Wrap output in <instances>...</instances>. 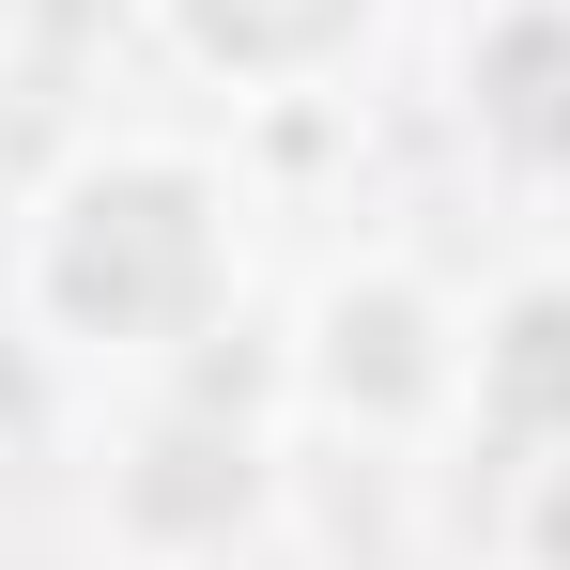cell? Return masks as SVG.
<instances>
[{
	"instance_id": "1",
	"label": "cell",
	"mask_w": 570,
	"mask_h": 570,
	"mask_svg": "<svg viewBox=\"0 0 570 570\" xmlns=\"http://www.w3.org/2000/svg\"><path fill=\"white\" fill-rule=\"evenodd\" d=\"M31 324L62 355H170L232 278V216L186 155H94L78 186L31 216Z\"/></svg>"
},
{
	"instance_id": "2",
	"label": "cell",
	"mask_w": 570,
	"mask_h": 570,
	"mask_svg": "<svg viewBox=\"0 0 570 570\" xmlns=\"http://www.w3.org/2000/svg\"><path fill=\"white\" fill-rule=\"evenodd\" d=\"M463 340H478V324H448L401 263H371V278H340L324 308H308V401L355 416V432L463 416Z\"/></svg>"
},
{
	"instance_id": "3",
	"label": "cell",
	"mask_w": 570,
	"mask_h": 570,
	"mask_svg": "<svg viewBox=\"0 0 570 570\" xmlns=\"http://www.w3.org/2000/svg\"><path fill=\"white\" fill-rule=\"evenodd\" d=\"M463 124L524 186H570V0H493L463 31Z\"/></svg>"
},
{
	"instance_id": "4",
	"label": "cell",
	"mask_w": 570,
	"mask_h": 570,
	"mask_svg": "<svg viewBox=\"0 0 570 570\" xmlns=\"http://www.w3.org/2000/svg\"><path fill=\"white\" fill-rule=\"evenodd\" d=\"M155 31L232 94H324L385 31V0H155Z\"/></svg>"
},
{
	"instance_id": "5",
	"label": "cell",
	"mask_w": 570,
	"mask_h": 570,
	"mask_svg": "<svg viewBox=\"0 0 570 570\" xmlns=\"http://www.w3.org/2000/svg\"><path fill=\"white\" fill-rule=\"evenodd\" d=\"M463 416H493L509 448H570V263L509 278L463 340Z\"/></svg>"
},
{
	"instance_id": "6",
	"label": "cell",
	"mask_w": 570,
	"mask_h": 570,
	"mask_svg": "<svg viewBox=\"0 0 570 570\" xmlns=\"http://www.w3.org/2000/svg\"><path fill=\"white\" fill-rule=\"evenodd\" d=\"M509 570H570V448H524V524H509Z\"/></svg>"
}]
</instances>
